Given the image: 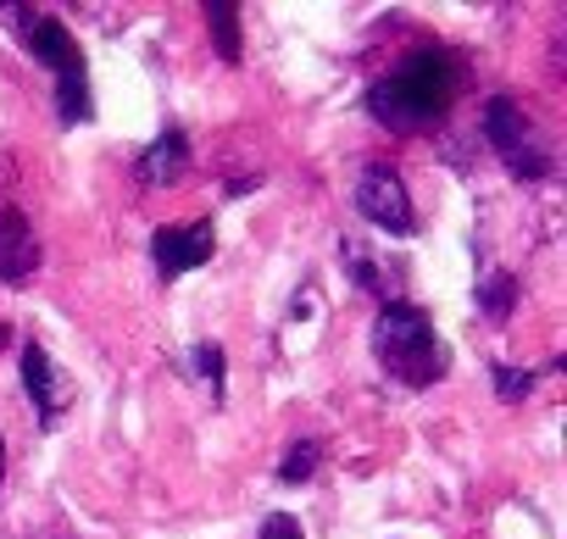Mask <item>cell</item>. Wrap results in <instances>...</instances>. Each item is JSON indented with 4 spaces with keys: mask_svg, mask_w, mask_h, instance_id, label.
Listing matches in <instances>:
<instances>
[{
    "mask_svg": "<svg viewBox=\"0 0 567 539\" xmlns=\"http://www.w3.org/2000/svg\"><path fill=\"white\" fill-rule=\"evenodd\" d=\"M189 362H195V373H200V384L212 390V401H223V373H228V362H223V351H217L212 340H200V345L189 351Z\"/></svg>",
    "mask_w": 567,
    "mask_h": 539,
    "instance_id": "obj_14",
    "label": "cell"
},
{
    "mask_svg": "<svg viewBox=\"0 0 567 539\" xmlns=\"http://www.w3.org/2000/svg\"><path fill=\"white\" fill-rule=\"evenodd\" d=\"M256 189V178H228V200H239V195H250Z\"/></svg>",
    "mask_w": 567,
    "mask_h": 539,
    "instance_id": "obj_17",
    "label": "cell"
},
{
    "mask_svg": "<svg viewBox=\"0 0 567 539\" xmlns=\"http://www.w3.org/2000/svg\"><path fill=\"white\" fill-rule=\"evenodd\" d=\"M373 356L379 367L406 384V390H429L445 379V340L434 329V318L412 301H384L373 318Z\"/></svg>",
    "mask_w": 567,
    "mask_h": 539,
    "instance_id": "obj_2",
    "label": "cell"
},
{
    "mask_svg": "<svg viewBox=\"0 0 567 539\" xmlns=\"http://www.w3.org/2000/svg\"><path fill=\"white\" fill-rule=\"evenodd\" d=\"M206 29H212L217 56L234 68V62L245 56V45H239V7H228V0H212V7H206Z\"/></svg>",
    "mask_w": 567,
    "mask_h": 539,
    "instance_id": "obj_11",
    "label": "cell"
},
{
    "mask_svg": "<svg viewBox=\"0 0 567 539\" xmlns=\"http://www.w3.org/2000/svg\"><path fill=\"white\" fill-rule=\"evenodd\" d=\"M23 390L34 401L40 428H56L62 412H68V401H73V390L62 384V373H56V362H51V351L40 340H23Z\"/></svg>",
    "mask_w": 567,
    "mask_h": 539,
    "instance_id": "obj_7",
    "label": "cell"
},
{
    "mask_svg": "<svg viewBox=\"0 0 567 539\" xmlns=\"http://www.w3.org/2000/svg\"><path fill=\"white\" fill-rule=\"evenodd\" d=\"M7 340H12V329H7V323H0V351H7Z\"/></svg>",
    "mask_w": 567,
    "mask_h": 539,
    "instance_id": "obj_19",
    "label": "cell"
},
{
    "mask_svg": "<svg viewBox=\"0 0 567 539\" xmlns=\"http://www.w3.org/2000/svg\"><path fill=\"white\" fill-rule=\"evenodd\" d=\"M217 250V234L212 222H184V228H156L151 234V261L162 279H178V273H195V267H206Z\"/></svg>",
    "mask_w": 567,
    "mask_h": 539,
    "instance_id": "obj_6",
    "label": "cell"
},
{
    "mask_svg": "<svg viewBox=\"0 0 567 539\" xmlns=\"http://www.w3.org/2000/svg\"><path fill=\"white\" fill-rule=\"evenodd\" d=\"M512 307H517V279H512V273H489V279L478 284V312H484L489 323H506Z\"/></svg>",
    "mask_w": 567,
    "mask_h": 539,
    "instance_id": "obj_12",
    "label": "cell"
},
{
    "mask_svg": "<svg viewBox=\"0 0 567 539\" xmlns=\"http://www.w3.org/2000/svg\"><path fill=\"white\" fill-rule=\"evenodd\" d=\"M256 539H307V533H301V522H296L290 511H272V517L261 522V533H256Z\"/></svg>",
    "mask_w": 567,
    "mask_h": 539,
    "instance_id": "obj_16",
    "label": "cell"
},
{
    "mask_svg": "<svg viewBox=\"0 0 567 539\" xmlns=\"http://www.w3.org/2000/svg\"><path fill=\"white\" fill-rule=\"evenodd\" d=\"M484 139L506 162L512 178H550V151L534 139V123L523 117V106L512 95H489L484 101Z\"/></svg>",
    "mask_w": 567,
    "mask_h": 539,
    "instance_id": "obj_4",
    "label": "cell"
},
{
    "mask_svg": "<svg viewBox=\"0 0 567 539\" xmlns=\"http://www.w3.org/2000/svg\"><path fill=\"white\" fill-rule=\"evenodd\" d=\"M318 462H323V445L318 439L290 445V450H284V462H278V484H312L318 478Z\"/></svg>",
    "mask_w": 567,
    "mask_h": 539,
    "instance_id": "obj_13",
    "label": "cell"
},
{
    "mask_svg": "<svg viewBox=\"0 0 567 539\" xmlns=\"http://www.w3.org/2000/svg\"><path fill=\"white\" fill-rule=\"evenodd\" d=\"M351 200H357V211H362L373 228H384V234H395V239H412V234H417V211H412L406 178H401L390 162H368Z\"/></svg>",
    "mask_w": 567,
    "mask_h": 539,
    "instance_id": "obj_5",
    "label": "cell"
},
{
    "mask_svg": "<svg viewBox=\"0 0 567 539\" xmlns=\"http://www.w3.org/2000/svg\"><path fill=\"white\" fill-rule=\"evenodd\" d=\"M456 90H462V62L451 51H417L395 73H384L379 84H368V101L362 106L390 134H423V128H434L451 112Z\"/></svg>",
    "mask_w": 567,
    "mask_h": 539,
    "instance_id": "obj_1",
    "label": "cell"
},
{
    "mask_svg": "<svg viewBox=\"0 0 567 539\" xmlns=\"http://www.w3.org/2000/svg\"><path fill=\"white\" fill-rule=\"evenodd\" d=\"M0 18L18 23L23 51L56 73V117H62L68 128H73V123H90L95 101H90V73H84V56H79L73 34H68L51 12H29V7H0Z\"/></svg>",
    "mask_w": 567,
    "mask_h": 539,
    "instance_id": "obj_3",
    "label": "cell"
},
{
    "mask_svg": "<svg viewBox=\"0 0 567 539\" xmlns=\"http://www.w3.org/2000/svg\"><path fill=\"white\" fill-rule=\"evenodd\" d=\"M184 173H189V139L178 128H167L162 139H151L140 151V162H134V178L145 189H173V184H184Z\"/></svg>",
    "mask_w": 567,
    "mask_h": 539,
    "instance_id": "obj_9",
    "label": "cell"
},
{
    "mask_svg": "<svg viewBox=\"0 0 567 539\" xmlns=\"http://www.w3.org/2000/svg\"><path fill=\"white\" fill-rule=\"evenodd\" d=\"M40 273V239L23 206H0V284H29Z\"/></svg>",
    "mask_w": 567,
    "mask_h": 539,
    "instance_id": "obj_8",
    "label": "cell"
},
{
    "mask_svg": "<svg viewBox=\"0 0 567 539\" xmlns=\"http://www.w3.org/2000/svg\"><path fill=\"white\" fill-rule=\"evenodd\" d=\"M340 267H346V279L362 290V296H373L379 307L390 301V284L379 279V267H373V250L362 245V239H340Z\"/></svg>",
    "mask_w": 567,
    "mask_h": 539,
    "instance_id": "obj_10",
    "label": "cell"
},
{
    "mask_svg": "<svg viewBox=\"0 0 567 539\" xmlns=\"http://www.w3.org/2000/svg\"><path fill=\"white\" fill-rule=\"evenodd\" d=\"M489 379H495V395H501V401H528L534 384H539V373H528V367H506V362H495Z\"/></svg>",
    "mask_w": 567,
    "mask_h": 539,
    "instance_id": "obj_15",
    "label": "cell"
},
{
    "mask_svg": "<svg viewBox=\"0 0 567 539\" xmlns=\"http://www.w3.org/2000/svg\"><path fill=\"white\" fill-rule=\"evenodd\" d=\"M0 484H7V439H0Z\"/></svg>",
    "mask_w": 567,
    "mask_h": 539,
    "instance_id": "obj_18",
    "label": "cell"
}]
</instances>
